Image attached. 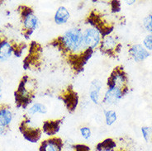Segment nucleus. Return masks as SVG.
Returning a JSON list of instances; mask_svg holds the SVG:
<instances>
[{
    "mask_svg": "<svg viewBox=\"0 0 152 151\" xmlns=\"http://www.w3.org/2000/svg\"><path fill=\"white\" fill-rule=\"evenodd\" d=\"M83 35H84V43L88 49L94 51L96 49H99L100 43L103 39V36L99 31L94 27L89 26L83 30Z\"/></svg>",
    "mask_w": 152,
    "mask_h": 151,
    "instance_id": "nucleus-10",
    "label": "nucleus"
},
{
    "mask_svg": "<svg viewBox=\"0 0 152 151\" xmlns=\"http://www.w3.org/2000/svg\"><path fill=\"white\" fill-rule=\"evenodd\" d=\"M119 147L118 144V141L113 138H107L103 141L99 142L95 150L96 151H116V150Z\"/></svg>",
    "mask_w": 152,
    "mask_h": 151,
    "instance_id": "nucleus-19",
    "label": "nucleus"
},
{
    "mask_svg": "<svg viewBox=\"0 0 152 151\" xmlns=\"http://www.w3.org/2000/svg\"><path fill=\"white\" fill-rule=\"evenodd\" d=\"M28 115L33 116L35 114H46L47 112V107L44 104L40 102H36L33 105L29 107L28 109Z\"/></svg>",
    "mask_w": 152,
    "mask_h": 151,
    "instance_id": "nucleus-20",
    "label": "nucleus"
},
{
    "mask_svg": "<svg viewBox=\"0 0 152 151\" xmlns=\"http://www.w3.org/2000/svg\"><path fill=\"white\" fill-rule=\"evenodd\" d=\"M104 117H105V122L107 125L111 126L118 120L117 112L113 110H106L104 111Z\"/></svg>",
    "mask_w": 152,
    "mask_h": 151,
    "instance_id": "nucleus-21",
    "label": "nucleus"
},
{
    "mask_svg": "<svg viewBox=\"0 0 152 151\" xmlns=\"http://www.w3.org/2000/svg\"><path fill=\"white\" fill-rule=\"evenodd\" d=\"M8 129H6V128H4V127H1L0 126V136H4L5 135L6 133L8 132Z\"/></svg>",
    "mask_w": 152,
    "mask_h": 151,
    "instance_id": "nucleus-28",
    "label": "nucleus"
},
{
    "mask_svg": "<svg viewBox=\"0 0 152 151\" xmlns=\"http://www.w3.org/2000/svg\"><path fill=\"white\" fill-rule=\"evenodd\" d=\"M128 55L129 57L137 63H140L145 61L151 53L145 48V46L141 44H133L131 45L128 48Z\"/></svg>",
    "mask_w": 152,
    "mask_h": 151,
    "instance_id": "nucleus-14",
    "label": "nucleus"
},
{
    "mask_svg": "<svg viewBox=\"0 0 152 151\" xmlns=\"http://www.w3.org/2000/svg\"><path fill=\"white\" fill-rule=\"evenodd\" d=\"M37 89V82L28 75L23 76L14 93L17 107L27 108L34 99Z\"/></svg>",
    "mask_w": 152,
    "mask_h": 151,
    "instance_id": "nucleus-2",
    "label": "nucleus"
},
{
    "mask_svg": "<svg viewBox=\"0 0 152 151\" xmlns=\"http://www.w3.org/2000/svg\"><path fill=\"white\" fill-rule=\"evenodd\" d=\"M85 22L90 27L96 28L104 37L112 34L114 29V23L110 19H107V15L97 9H93L85 18Z\"/></svg>",
    "mask_w": 152,
    "mask_h": 151,
    "instance_id": "nucleus-3",
    "label": "nucleus"
},
{
    "mask_svg": "<svg viewBox=\"0 0 152 151\" xmlns=\"http://www.w3.org/2000/svg\"><path fill=\"white\" fill-rule=\"evenodd\" d=\"M143 45L148 51H152V34L147 35L143 40Z\"/></svg>",
    "mask_w": 152,
    "mask_h": 151,
    "instance_id": "nucleus-25",
    "label": "nucleus"
},
{
    "mask_svg": "<svg viewBox=\"0 0 152 151\" xmlns=\"http://www.w3.org/2000/svg\"><path fill=\"white\" fill-rule=\"evenodd\" d=\"M143 27L145 29L146 31H148L149 33L152 34V13L150 15L146 16L143 19Z\"/></svg>",
    "mask_w": 152,
    "mask_h": 151,
    "instance_id": "nucleus-23",
    "label": "nucleus"
},
{
    "mask_svg": "<svg viewBox=\"0 0 152 151\" xmlns=\"http://www.w3.org/2000/svg\"><path fill=\"white\" fill-rule=\"evenodd\" d=\"M80 133L84 140H88L91 138L92 131L88 126H82L80 129Z\"/></svg>",
    "mask_w": 152,
    "mask_h": 151,
    "instance_id": "nucleus-24",
    "label": "nucleus"
},
{
    "mask_svg": "<svg viewBox=\"0 0 152 151\" xmlns=\"http://www.w3.org/2000/svg\"><path fill=\"white\" fill-rule=\"evenodd\" d=\"M19 131L22 133L23 136L31 143H37L42 138V128L36 126L32 124L30 118H26L23 120L19 125Z\"/></svg>",
    "mask_w": 152,
    "mask_h": 151,
    "instance_id": "nucleus-8",
    "label": "nucleus"
},
{
    "mask_svg": "<svg viewBox=\"0 0 152 151\" xmlns=\"http://www.w3.org/2000/svg\"><path fill=\"white\" fill-rule=\"evenodd\" d=\"M103 88V83L99 80H93L89 86L88 96L89 99L96 105L100 103V93Z\"/></svg>",
    "mask_w": 152,
    "mask_h": 151,
    "instance_id": "nucleus-16",
    "label": "nucleus"
},
{
    "mask_svg": "<svg viewBox=\"0 0 152 151\" xmlns=\"http://www.w3.org/2000/svg\"><path fill=\"white\" fill-rule=\"evenodd\" d=\"M126 94H127L126 92L118 88H107L104 96L102 99V102L106 105L113 106L119 102V101Z\"/></svg>",
    "mask_w": 152,
    "mask_h": 151,
    "instance_id": "nucleus-13",
    "label": "nucleus"
},
{
    "mask_svg": "<svg viewBox=\"0 0 152 151\" xmlns=\"http://www.w3.org/2000/svg\"><path fill=\"white\" fill-rule=\"evenodd\" d=\"M122 49V44L117 36L107 35L102 39L99 50L101 53L110 58H116Z\"/></svg>",
    "mask_w": 152,
    "mask_h": 151,
    "instance_id": "nucleus-7",
    "label": "nucleus"
},
{
    "mask_svg": "<svg viewBox=\"0 0 152 151\" xmlns=\"http://www.w3.org/2000/svg\"><path fill=\"white\" fill-rule=\"evenodd\" d=\"M3 84H4V81L2 80V78L0 77V88H3Z\"/></svg>",
    "mask_w": 152,
    "mask_h": 151,
    "instance_id": "nucleus-31",
    "label": "nucleus"
},
{
    "mask_svg": "<svg viewBox=\"0 0 152 151\" xmlns=\"http://www.w3.org/2000/svg\"><path fill=\"white\" fill-rule=\"evenodd\" d=\"M111 8H112V11L113 12H118L120 11V8H121V4L119 1H113L111 2Z\"/></svg>",
    "mask_w": 152,
    "mask_h": 151,
    "instance_id": "nucleus-27",
    "label": "nucleus"
},
{
    "mask_svg": "<svg viewBox=\"0 0 152 151\" xmlns=\"http://www.w3.org/2000/svg\"><path fill=\"white\" fill-rule=\"evenodd\" d=\"M116 151H128L127 149L125 147H122V146H119V147L116 150Z\"/></svg>",
    "mask_w": 152,
    "mask_h": 151,
    "instance_id": "nucleus-29",
    "label": "nucleus"
},
{
    "mask_svg": "<svg viewBox=\"0 0 152 151\" xmlns=\"http://www.w3.org/2000/svg\"><path fill=\"white\" fill-rule=\"evenodd\" d=\"M65 143L59 136H50L42 140L39 145V151H64Z\"/></svg>",
    "mask_w": 152,
    "mask_h": 151,
    "instance_id": "nucleus-12",
    "label": "nucleus"
},
{
    "mask_svg": "<svg viewBox=\"0 0 152 151\" xmlns=\"http://www.w3.org/2000/svg\"><path fill=\"white\" fill-rule=\"evenodd\" d=\"M18 12L23 24V35L28 39L32 32L38 27L39 19L35 14L34 10L27 5H20L18 7Z\"/></svg>",
    "mask_w": 152,
    "mask_h": 151,
    "instance_id": "nucleus-4",
    "label": "nucleus"
},
{
    "mask_svg": "<svg viewBox=\"0 0 152 151\" xmlns=\"http://www.w3.org/2000/svg\"><path fill=\"white\" fill-rule=\"evenodd\" d=\"M12 121V112L11 107L4 104L0 106V126L8 129Z\"/></svg>",
    "mask_w": 152,
    "mask_h": 151,
    "instance_id": "nucleus-17",
    "label": "nucleus"
},
{
    "mask_svg": "<svg viewBox=\"0 0 152 151\" xmlns=\"http://www.w3.org/2000/svg\"><path fill=\"white\" fill-rule=\"evenodd\" d=\"M59 98L64 102L69 112H75L79 104V95L71 85H69L61 92V94L59 95Z\"/></svg>",
    "mask_w": 152,
    "mask_h": 151,
    "instance_id": "nucleus-9",
    "label": "nucleus"
},
{
    "mask_svg": "<svg viewBox=\"0 0 152 151\" xmlns=\"http://www.w3.org/2000/svg\"><path fill=\"white\" fill-rule=\"evenodd\" d=\"M118 88L126 93L129 92V79L122 65H118L112 70L107 80V88Z\"/></svg>",
    "mask_w": 152,
    "mask_h": 151,
    "instance_id": "nucleus-6",
    "label": "nucleus"
},
{
    "mask_svg": "<svg viewBox=\"0 0 152 151\" xmlns=\"http://www.w3.org/2000/svg\"><path fill=\"white\" fill-rule=\"evenodd\" d=\"M73 151H91L90 148L84 144H78L72 145Z\"/></svg>",
    "mask_w": 152,
    "mask_h": 151,
    "instance_id": "nucleus-26",
    "label": "nucleus"
},
{
    "mask_svg": "<svg viewBox=\"0 0 152 151\" xmlns=\"http://www.w3.org/2000/svg\"><path fill=\"white\" fill-rule=\"evenodd\" d=\"M2 3H3V1H0V5L2 4Z\"/></svg>",
    "mask_w": 152,
    "mask_h": 151,
    "instance_id": "nucleus-32",
    "label": "nucleus"
},
{
    "mask_svg": "<svg viewBox=\"0 0 152 151\" xmlns=\"http://www.w3.org/2000/svg\"><path fill=\"white\" fill-rule=\"evenodd\" d=\"M63 121H64V118L51 119V120L45 121L42 124V131L49 137L56 136V134L59 132L61 129Z\"/></svg>",
    "mask_w": 152,
    "mask_h": 151,
    "instance_id": "nucleus-15",
    "label": "nucleus"
},
{
    "mask_svg": "<svg viewBox=\"0 0 152 151\" xmlns=\"http://www.w3.org/2000/svg\"><path fill=\"white\" fill-rule=\"evenodd\" d=\"M42 53V48L40 44L33 42L30 45L29 50V55L24 60L23 66L24 68L27 69L31 66L38 67L37 64H40L41 55Z\"/></svg>",
    "mask_w": 152,
    "mask_h": 151,
    "instance_id": "nucleus-11",
    "label": "nucleus"
},
{
    "mask_svg": "<svg viewBox=\"0 0 152 151\" xmlns=\"http://www.w3.org/2000/svg\"><path fill=\"white\" fill-rule=\"evenodd\" d=\"M142 137L145 142H149V140L152 138V129L149 126H142L141 129Z\"/></svg>",
    "mask_w": 152,
    "mask_h": 151,
    "instance_id": "nucleus-22",
    "label": "nucleus"
},
{
    "mask_svg": "<svg viewBox=\"0 0 152 151\" xmlns=\"http://www.w3.org/2000/svg\"><path fill=\"white\" fill-rule=\"evenodd\" d=\"M25 46L23 43L17 44L9 41L3 31H0V61H7L12 55L21 56Z\"/></svg>",
    "mask_w": 152,
    "mask_h": 151,
    "instance_id": "nucleus-5",
    "label": "nucleus"
},
{
    "mask_svg": "<svg viewBox=\"0 0 152 151\" xmlns=\"http://www.w3.org/2000/svg\"><path fill=\"white\" fill-rule=\"evenodd\" d=\"M69 18H70V13L65 6L59 7L54 16V21L56 25H64L68 23Z\"/></svg>",
    "mask_w": 152,
    "mask_h": 151,
    "instance_id": "nucleus-18",
    "label": "nucleus"
},
{
    "mask_svg": "<svg viewBox=\"0 0 152 151\" xmlns=\"http://www.w3.org/2000/svg\"><path fill=\"white\" fill-rule=\"evenodd\" d=\"M125 3L126 4H127V5H130V6H131V5H133V4H135V3H136V1H135V0H132V1H126Z\"/></svg>",
    "mask_w": 152,
    "mask_h": 151,
    "instance_id": "nucleus-30",
    "label": "nucleus"
},
{
    "mask_svg": "<svg viewBox=\"0 0 152 151\" xmlns=\"http://www.w3.org/2000/svg\"><path fill=\"white\" fill-rule=\"evenodd\" d=\"M49 45L56 48L75 74H79L84 70L85 64L94 52L85 45L83 29L80 27L65 31L62 35L52 39Z\"/></svg>",
    "mask_w": 152,
    "mask_h": 151,
    "instance_id": "nucleus-1",
    "label": "nucleus"
},
{
    "mask_svg": "<svg viewBox=\"0 0 152 151\" xmlns=\"http://www.w3.org/2000/svg\"><path fill=\"white\" fill-rule=\"evenodd\" d=\"M151 140H152V138H151Z\"/></svg>",
    "mask_w": 152,
    "mask_h": 151,
    "instance_id": "nucleus-33",
    "label": "nucleus"
}]
</instances>
